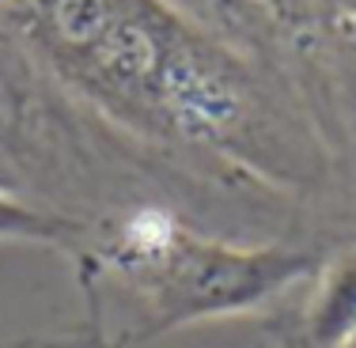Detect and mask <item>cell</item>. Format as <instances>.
Returning a JSON list of instances; mask_svg holds the SVG:
<instances>
[{"instance_id": "1", "label": "cell", "mask_w": 356, "mask_h": 348, "mask_svg": "<svg viewBox=\"0 0 356 348\" xmlns=\"http://www.w3.org/2000/svg\"><path fill=\"white\" fill-rule=\"evenodd\" d=\"M106 269L137 299V326L122 345H144L205 318L261 307L318 269L311 250L296 246H232L186 231L144 212L125 224L106 254Z\"/></svg>"}, {"instance_id": "2", "label": "cell", "mask_w": 356, "mask_h": 348, "mask_svg": "<svg viewBox=\"0 0 356 348\" xmlns=\"http://www.w3.org/2000/svg\"><path fill=\"white\" fill-rule=\"evenodd\" d=\"M0 8L31 23L35 38L88 83L171 103L186 122H227L224 83L148 0H0Z\"/></svg>"}, {"instance_id": "3", "label": "cell", "mask_w": 356, "mask_h": 348, "mask_svg": "<svg viewBox=\"0 0 356 348\" xmlns=\"http://www.w3.org/2000/svg\"><path fill=\"white\" fill-rule=\"evenodd\" d=\"M356 333V250L326 269L303 318V348H341Z\"/></svg>"}, {"instance_id": "4", "label": "cell", "mask_w": 356, "mask_h": 348, "mask_svg": "<svg viewBox=\"0 0 356 348\" xmlns=\"http://www.w3.org/2000/svg\"><path fill=\"white\" fill-rule=\"evenodd\" d=\"M83 235V224L69 216H54V212L31 208L12 197L8 182L0 178V239H27V242H57L72 246Z\"/></svg>"}, {"instance_id": "5", "label": "cell", "mask_w": 356, "mask_h": 348, "mask_svg": "<svg viewBox=\"0 0 356 348\" xmlns=\"http://www.w3.org/2000/svg\"><path fill=\"white\" fill-rule=\"evenodd\" d=\"M341 348H356V333H353V337H349V341H345Z\"/></svg>"}, {"instance_id": "6", "label": "cell", "mask_w": 356, "mask_h": 348, "mask_svg": "<svg viewBox=\"0 0 356 348\" xmlns=\"http://www.w3.org/2000/svg\"><path fill=\"white\" fill-rule=\"evenodd\" d=\"M0 117H4V103H0Z\"/></svg>"}]
</instances>
